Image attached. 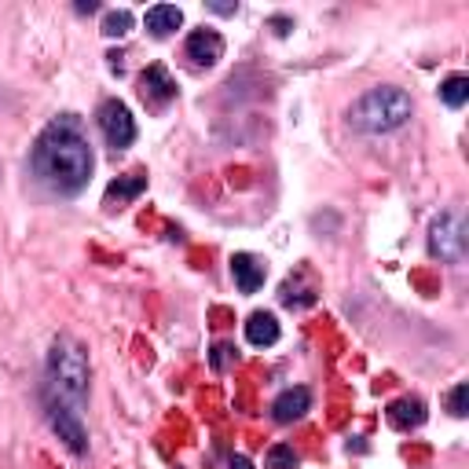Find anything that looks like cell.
I'll list each match as a JSON object with an SVG mask.
<instances>
[{
  "label": "cell",
  "mask_w": 469,
  "mask_h": 469,
  "mask_svg": "<svg viewBox=\"0 0 469 469\" xmlns=\"http://www.w3.org/2000/svg\"><path fill=\"white\" fill-rule=\"evenodd\" d=\"M34 172L59 194H78L92 176V147L81 125L67 114L52 121L34 143Z\"/></svg>",
  "instance_id": "1"
},
{
  "label": "cell",
  "mask_w": 469,
  "mask_h": 469,
  "mask_svg": "<svg viewBox=\"0 0 469 469\" xmlns=\"http://www.w3.org/2000/svg\"><path fill=\"white\" fill-rule=\"evenodd\" d=\"M411 96L403 89H392V85H381V89H370L367 96H360L349 110V121L367 132V136H385V132H396L411 121Z\"/></svg>",
  "instance_id": "2"
},
{
  "label": "cell",
  "mask_w": 469,
  "mask_h": 469,
  "mask_svg": "<svg viewBox=\"0 0 469 469\" xmlns=\"http://www.w3.org/2000/svg\"><path fill=\"white\" fill-rule=\"evenodd\" d=\"M48 381L70 407H78L89 396V356L74 338H56L48 352Z\"/></svg>",
  "instance_id": "3"
},
{
  "label": "cell",
  "mask_w": 469,
  "mask_h": 469,
  "mask_svg": "<svg viewBox=\"0 0 469 469\" xmlns=\"http://www.w3.org/2000/svg\"><path fill=\"white\" fill-rule=\"evenodd\" d=\"M429 254L447 261V265H458L465 257V224L458 213H443L433 220L429 227Z\"/></svg>",
  "instance_id": "4"
},
{
  "label": "cell",
  "mask_w": 469,
  "mask_h": 469,
  "mask_svg": "<svg viewBox=\"0 0 469 469\" xmlns=\"http://www.w3.org/2000/svg\"><path fill=\"white\" fill-rule=\"evenodd\" d=\"M99 129H103V140L114 151L132 147V140H136V118H132V110L121 99H107L99 107Z\"/></svg>",
  "instance_id": "5"
},
{
  "label": "cell",
  "mask_w": 469,
  "mask_h": 469,
  "mask_svg": "<svg viewBox=\"0 0 469 469\" xmlns=\"http://www.w3.org/2000/svg\"><path fill=\"white\" fill-rule=\"evenodd\" d=\"M48 422H52V429L59 433V440H63L74 454H85V451H89V433H85V425H81V414H78L70 403L52 400V403H48Z\"/></svg>",
  "instance_id": "6"
},
{
  "label": "cell",
  "mask_w": 469,
  "mask_h": 469,
  "mask_svg": "<svg viewBox=\"0 0 469 469\" xmlns=\"http://www.w3.org/2000/svg\"><path fill=\"white\" fill-rule=\"evenodd\" d=\"M140 96H143L151 107H165V103L176 99V81L169 78L165 67L154 63V67H147L143 78H140Z\"/></svg>",
  "instance_id": "7"
},
{
  "label": "cell",
  "mask_w": 469,
  "mask_h": 469,
  "mask_svg": "<svg viewBox=\"0 0 469 469\" xmlns=\"http://www.w3.org/2000/svg\"><path fill=\"white\" fill-rule=\"evenodd\" d=\"M308 411H312V392H308L305 385H294V389L279 392V396H276V403H272V418H276V422H283V425H290V422L305 418Z\"/></svg>",
  "instance_id": "8"
},
{
  "label": "cell",
  "mask_w": 469,
  "mask_h": 469,
  "mask_svg": "<svg viewBox=\"0 0 469 469\" xmlns=\"http://www.w3.org/2000/svg\"><path fill=\"white\" fill-rule=\"evenodd\" d=\"M231 276H234V287H239L243 294H257L265 287V261H257L254 254H234L231 257Z\"/></svg>",
  "instance_id": "9"
},
{
  "label": "cell",
  "mask_w": 469,
  "mask_h": 469,
  "mask_svg": "<svg viewBox=\"0 0 469 469\" xmlns=\"http://www.w3.org/2000/svg\"><path fill=\"white\" fill-rule=\"evenodd\" d=\"M187 59H194L198 67H213L224 59V37L216 30H194L187 37Z\"/></svg>",
  "instance_id": "10"
},
{
  "label": "cell",
  "mask_w": 469,
  "mask_h": 469,
  "mask_svg": "<svg viewBox=\"0 0 469 469\" xmlns=\"http://www.w3.org/2000/svg\"><path fill=\"white\" fill-rule=\"evenodd\" d=\"M246 341L257 345V349H268L279 341V319L272 312H254L246 319Z\"/></svg>",
  "instance_id": "11"
},
{
  "label": "cell",
  "mask_w": 469,
  "mask_h": 469,
  "mask_svg": "<svg viewBox=\"0 0 469 469\" xmlns=\"http://www.w3.org/2000/svg\"><path fill=\"white\" fill-rule=\"evenodd\" d=\"M143 23H147V30H151L154 37H169L172 30H180L183 12H180L176 5H154V8H147Z\"/></svg>",
  "instance_id": "12"
},
{
  "label": "cell",
  "mask_w": 469,
  "mask_h": 469,
  "mask_svg": "<svg viewBox=\"0 0 469 469\" xmlns=\"http://www.w3.org/2000/svg\"><path fill=\"white\" fill-rule=\"evenodd\" d=\"M389 422H392L396 429H414V425L425 422V403L414 400V396H403V400L389 403Z\"/></svg>",
  "instance_id": "13"
},
{
  "label": "cell",
  "mask_w": 469,
  "mask_h": 469,
  "mask_svg": "<svg viewBox=\"0 0 469 469\" xmlns=\"http://www.w3.org/2000/svg\"><path fill=\"white\" fill-rule=\"evenodd\" d=\"M440 99L447 103V107H465V99H469V78L465 74H451L443 85H440Z\"/></svg>",
  "instance_id": "14"
},
{
  "label": "cell",
  "mask_w": 469,
  "mask_h": 469,
  "mask_svg": "<svg viewBox=\"0 0 469 469\" xmlns=\"http://www.w3.org/2000/svg\"><path fill=\"white\" fill-rule=\"evenodd\" d=\"M132 23H136L132 12H129V8H118V12H110V16L103 19V34H107V37H125V34L132 30Z\"/></svg>",
  "instance_id": "15"
},
{
  "label": "cell",
  "mask_w": 469,
  "mask_h": 469,
  "mask_svg": "<svg viewBox=\"0 0 469 469\" xmlns=\"http://www.w3.org/2000/svg\"><path fill=\"white\" fill-rule=\"evenodd\" d=\"M143 187H147V176H129V180H118V183H110L107 198H118V202H125V198H136Z\"/></svg>",
  "instance_id": "16"
},
{
  "label": "cell",
  "mask_w": 469,
  "mask_h": 469,
  "mask_svg": "<svg viewBox=\"0 0 469 469\" xmlns=\"http://www.w3.org/2000/svg\"><path fill=\"white\" fill-rule=\"evenodd\" d=\"M268 469H297V451L290 443H276L268 451Z\"/></svg>",
  "instance_id": "17"
},
{
  "label": "cell",
  "mask_w": 469,
  "mask_h": 469,
  "mask_svg": "<svg viewBox=\"0 0 469 469\" xmlns=\"http://www.w3.org/2000/svg\"><path fill=\"white\" fill-rule=\"evenodd\" d=\"M465 400H469V385L458 381V385L447 392V411H451L454 418H465Z\"/></svg>",
  "instance_id": "18"
},
{
  "label": "cell",
  "mask_w": 469,
  "mask_h": 469,
  "mask_svg": "<svg viewBox=\"0 0 469 469\" xmlns=\"http://www.w3.org/2000/svg\"><path fill=\"white\" fill-rule=\"evenodd\" d=\"M227 360H234V349H231V345H216V349H213V367L220 370Z\"/></svg>",
  "instance_id": "19"
},
{
  "label": "cell",
  "mask_w": 469,
  "mask_h": 469,
  "mask_svg": "<svg viewBox=\"0 0 469 469\" xmlns=\"http://www.w3.org/2000/svg\"><path fill=\"white\" fill-rule=\"evenodd\" d=\"M209 12H216V16H234V12H239V5H220V0H213Z\"/></svg>",
  "instance_id": "20"
},
{
  "label": "cell",
  "mask_w": 469,
  "mask_h": 469,
  "mask_svg": "<svg viewBox=\"0 0 469 469\" xmlns=\"http://www.w3.org/2000/svg\"><path fill=\"white\" fill-rule=\"evenodd\" d=\"M272 26H276V34H287V26H290V19H283V16H279V19H272Z\"/></svg>",
  "instance_id": "21"
},
{
  "label": "cell",
  "mask_w": 469,
  "mask_h": 469,
  "mask_svg": "<svg viewBox=\"0 0 469 469\" xmlns=\"http://www.w3.org/2000/svg\"><path fill=\"white\" fill-rule=\"evenodd\" d=\"M231 469H254V465H250V462L239 454V458H231Z\"/></svg>",
  "instance_id": "22"
}]
</instances>
